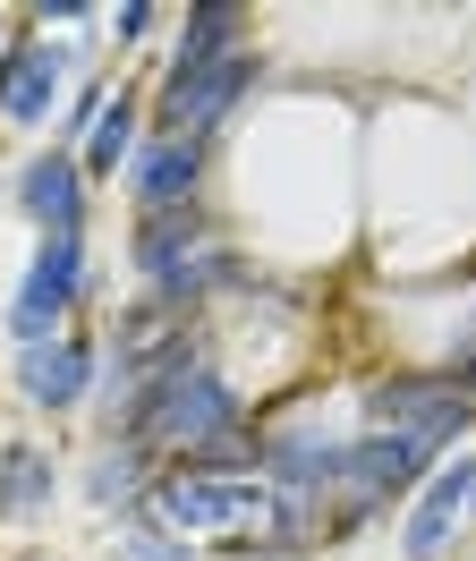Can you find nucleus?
<instances>
[{
    "mask_svg": "<svg viewBox=\"0 0 476 561\" xmlns=\"http://www.w3.org/2000/svg\"><path fill=\"white\" fill-rule=\"evenodd\" d=\"M18 391H26L34 409H52V417H60V409H77V400H86V391H94V341H34L26 357H18Z\"/></svg>",
    "mask_w": 476,
    "mask_h": 561,
    "instance_id": "obj_7",
    "label": "nucleus"
},
{
    "mask_svg": "<svg viewBox=\"0 0 476 561\" xmlns=\"http://www.w3.org/2000/svg\"><path fill=\"white\" fill-rule=\"evenodd\" d=\"M128 153H136V94H111V111H102V128L86 137V179H111V171H128Z\"/></svg>",
    "mask_w": 476,
    "mask_h": 561,
    "instance_id": "obj_15",
    "label": "nucleus"
},
{
    "mask_svg": "<svg viewBox=\"0 0 476 561\" xmlns=\"http://www.w3.org/2000/svg\"><path fill=\"white\" fill-rule=\"evenodd\" d=\"M366 417H374V434H408L426 451H451L476 425V400L451 375H392V383L366 391Z\"/></svg>",
    "mask_w": 476,
    "mask_h": 561,
    "instance_id": "obj_2",
    "label": "nucleus"
},
{
    "mask_svg": "<svg viewBox=\"0 0 476 561\" xmlns=\"http://www.w3.org/2000/svg\"><path fill=\"white\" fill-rule=\"evenodd\" d=\"M451 383H460V391H468V400H476V350L460 357V366H451Z\"/></svg>",
    "mask_w": 476,
    "mask_h": 561,
    "instance_id": "obj_17",
    "label": "nucleus"
},
{
    "mask_svg": "<svg viewBox=\"0 0 476 561\" xmlns=\"http://www.w3.org/2000/svg\"><path fill=\"white\" fill-rule=\"evenodd\" d=\"M60 69H68L60 43H9V51H0V119L34 128V119L52 111V94H60Z\"/></svg>",
    "mask_w": 476,
    "mask_h": 561,
    "instance_id": "obj_8",
    "label": "nucleus"
},
{
    "mask_svg": "<svg viewBox=\"0 0 476 561\" xmlns=\"http://www.w3.org/2000/svg\"><path fill=\"white\" fill-rule=\"evenodd\" d=\"M256 77H264V60H256V51H230L222 69H204V77H179V85L162 77V103H154V111H162L170 137H196L204 145L247 94H256Z\"/></svg>",
    "mask_w": 476,
    "mask_h": 561,
    "instance_id": "obj_5",
    "label": "nucleus"
},
{
    "mask_svg": "<svg viewBox=\"0 0 476 561\" xmlns=\"http://www.w3.org/2000/svg\"><path fill=\"white\" fill-rule=\"evenodd\" d=\"M434 468H442V451L408 443V434H366V443H349V459H340V511H349V527L366 519L374 502H392V493L426 485Z\"/></svg>",
    "mask_w": 476,
    "mask_h": 561,
    "instance_id": "obj_4",
    "label": "nucleus"
},
{
    "mask_svg": "<svg viewBox=\"0 0 476 561\" xmlns=\"http://www.w3.org/2000/svg\"><path fill=\"white\" fill-rule=\"evenodd\" d=\"M468 519H476V493H468Z\"/></svg>",
    "mask_w": 476,
    "mask_h": 561,
    "instance_id": "obj_18",
    "label": "nucleus"
},
{
    "mask_svg": "<svg viewBox=\"0 0 476 561\" xmlns=\"http://www.w3.org/2000/svg\"><path fill=\"white\" fill-rule=\"evenodd\" d=\"M238 35H247V9H238V0H196V9L179 18V51H170V69H162V77L179 85V77L222 69V60L238 51Z\"/></svg>",
    "mask_w": 476,
    "mask_h": 561,
    "instance_id": "obj_11",
    "label": "nucleus"
},
{
    "mask_svg": "<svg viewBox=\"0 0 476 561\" xmlns=\"http://www.w3.org/2000/svg\"><path fill=\"white\" fill-rule=\"evenodd\" d=\"M145 511H154L170 536L204 527V536L222 545V536H264V519H272V485H264V477H238V468L179 459V468H162V477H154Z\"/></svg>",
    "mask_w": 476,
    "mask_h": 561,
    "instance_id": "obj_1",
    "label": "nucleus"
},
{
    "mask_svg": "<svg viewBox=\"0 0 476 561\" xmlns=\"http://www.w3.org/2000/svg\"><path fill=\"white\" fill-rule=\"evenodd\" d=\"M468 493H476V459L451 451V468H434V477L417 485V511H408V527H400V553L408 561H442L451 553V536H460V519H468Z\"/></svg>",
    "mask_w": 476,
    "mask_h": 561,
    "instance_id": "obj_6",
    "label": "nucleus"
},
{
    "mask_svg": "<svg viewBox=\"0 0 476 561\" xmlns=\"http://www.w3.org/2000/svg\"><path fill=\"white\" fill-rule=\"evenodd\" d=\"M52 451L43 443H0V519L9 527H26V519H43L52 511Z\"/></svg>",
    "mask_w": 476,
    "mask_h": 561,
    "instance_id": "obj_13",
    "label": "nucleus"
},
{
    "mask_svg": "<svg viewBox=\"0 0 476 561\" xmlns=\"http://www.w3.org/2000/svg\"><path fill=\"white\" fill-rule=\"evenodd\" d=\"M18 205L43 221V239L86 230V162H77V153H43V162H26V179H18Z\"/></svg>",
    "mask_w": 476,
    "mask_h": 561,
    "instance_id": "obj_9",
    "label": "nucleus"
},
{
    "mask_svg": "<svg viewBox=\"0 0 476 561\" xmlns=\"http://www.w3.org/2000/svg\"><path fill=\"white\" fill-rule=\"evenodd\" d=\"M128 171H136V205H145V213H179L188 196H196L204 145H196V137H154Z\"/></svg>",
    "mask_w": 476,
    "mask_h": 561,
    "instance_id": "obj_12",
    "label": "nucleus"
},
{
    "mask_svg": "<svg viewBox=\"0 0 476 561\" xmlns=\"http://www.w3.org/2000/svg\"><path fill=\"white\" fill-rule=\"evenodd\" d=\"M196 247H213V230H204V213L196 205H179V213H145V230H136V273L145 280H170Z\"/></svg>",
    "mask_w": 476,
    "mask_h": 561,
    "instance_id": "obj_14",
    "label": "nucleus"
},
{
    "mask_svg": "<svg viewBox=\"0 0 476 561\" xmlns=\"http://www.w3.org/2000/svg\"><path fill=\"white\" fill-rule=\"evenodd\" d=\"M86 298V230H60V239H43V255L26 264L18 280V307H9V332L18 341H60V316Z\"/></svg>",
    "mask_w": 476,
    "mask_h": 561,
    "instance_id": "obj_3",
    "label": "nucleus"
},
{
    "mask_svg": "<svg viewBox=\"0 0 476 561\" xmlns=\"http://www.w3.org/2000/svg\"><path fill=\"white\" fill-rule=\"evenodd\" d=\"M145 26H154L145 0H120V9H111V43H145Z\"/></svg>",
    "mask_w": 476,
    "mask_h": 561,
    "instance_id": "obj_16",
    "label": "nucleus"
},
{
    "mask_svg": "<svg viewBox=\"0 0 476 561\" xmlns=\"http://www.w3.org/2000/svg\"><path fill=\"white\" fill-rule=\"evenodd\" d=\"M154 443H136V434H102V451H94V468H86V502L94 511H120L128 519L136 502L154 493Z\"/></svg>",
    "mask_w": 476,
    "mask_h": 561,
    "instance_id": "obj_10",
    "label": "nucleus"
}]
</instances>
